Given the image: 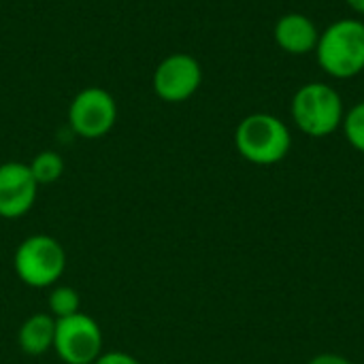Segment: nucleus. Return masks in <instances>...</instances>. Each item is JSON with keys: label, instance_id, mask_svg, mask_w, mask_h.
<instances>
[{"label": "nucleus", "instance_id": "4468645a", "mask_svg": "<svg viewBox=\"0 0 364 364\" xmlns=\"http://www.w3.org/2000/svg\"><path fill=\"white\" fill-rule=\"evenodd\" d=\"M94 364H143L139 358L126 354V352H102L100 358Z\"/></svg>", "mask_w": 364, "mask_h": 364}, {"label": "nucleus", "instance_id": "7ed1b4c3", "mask_svg": "<svg viewBox=\"0 0 364 364\" xmlns=\"http://www.w3.org/2000/svg\"><path fill=\"white\" fill-rule=\"evenodd\" d=\"M290 115L303 134L311 139H326L341 128L346 107L341 94L333 85L309 81L294 92Z\"/></svg>", "mask_w": 364, "mask_h": 364}, {"label": "nucleus", "instance_id": "9b49d317", "mask_svg": "<svg viewBox=\"0 0 364 364\" xmlns=\"http://www.w3.org/2000/svg\"><path fill=\"white\" fill-rule=\"evenodd\" d=\"M34 181L38 186H49V183H55L62 173H64V160L60 154L47 149V151H41L32 158V162L28 164Z\"/></svg>", "mask_w": 364, "mask_h": 364}, {"label": "nucleus", "instance_id": "f03ea898", "mask_svg": "<svg viewBox=\"0 0 364 364\" xmlns=\"http://www.w3.org/2000/svg\"><path fill=\"white\" fill-rule=\"evenodd\" d=\"M235 147L243 160L256 166H273L292 149V132L273 113H250L235 130Z\"/></svg>", "mask_w": 364, "mask_h": 364}, {"label": "nucleus", "instance_id": "1a4fd4ad", "mask_svg": "<svg viewBox=\"0 0 364 364\" xmlns=\"http://www.w3.org/2000/svg\"><path fill=\"white\" fill-rule=\"evenodd\" d=\"M275 45L290 55H307L316 51L320 30L316 21L305 13H286L273 28Z\"/></svg>", "mask_w": 364, "mask_h": 364}, {"label": "nucleus", "instance_id": "2eb2a0df", "mask_svg": "<svg viewBox=\"0 0 364 364\" xmlns=\"http://www.w3.org/2000/svg\"><path fill=\"white\" fill-rule=\"evenodd\" d=\"M307 364H354L350 358L341 356V354H333V352H324V354H318L314 356Z\"/></svg>", "mask_w": 364, "mask_h": 364}, {"label": "nucleus", "instance_id": "dca6fc26", "mask_svg": "<svg viewBox=\"0 0 364 364\" xmlns=\"http://www.w3.org/2000/svg\"><path fill=\"white\" fill-rule=\"evenodd\" d=\"M346 4H348L354 13L364 15V0H346Z\"/></svg>", "mask_w": 364, "mask_h": 364}, {"label": "nucleus", "instance_id": "ddd939ff", "mask_svg": "<svg viewBox=\"0 0 364 364\" xmlns=\"http://www.w3.org/2000/svg\"><path fill=\"white\" fill-rule=\"evenodd\" d=\"M341 130H343L348 143L356 151L364 154V100L363 102H356L350 111H346Z\"/></svg>", "mask_w": 364, "mask_h": 364}, {"label": "nucleus", "instance_id": "20e7f679", "mask_svg": "<svg viewBox=\"0 0 364 364\" xmlns=\"http://www.w3.org/2000/svg\"><path fill=\"white\" fill-rule=\"evenodd\" d=\"M13 267L26 286L51 288L64 275L66 252L58 239L49 235H32L19 243Z\"/></svg>", "mask_w": 364, "mask_h": 364}, {"label": "nucleus", "instance_id": "0eeeda50", "mask_svg": "<svg viewBox=\"0 0 364 364\" xmlns=\"http://www.w3.org/2000/svg\"><path fill=\"white\" fill-rule=\"evenodd\" d=\"M203 83V66L190 53H171L154 70V92L160 100L177 105L190 100Z\"/></svg>", "mask_w": 364, "mask_h": 364}, {"label": "nucleus", "instance_id": "39448f33", "mask_svg": "<svg viewBox=\"0 0 364 364\" xmlns=\"http://www.w3.org/2000/svg\"><path fill=\"white\" fill-rule=\"evenodd\" d=\"M102 331L98 322L79 311L55 320L53 350L64 364H94L102 354Z\"/></svg>", "mask_w": 364, "mask_h": 364}, {"label": "nucleus", "instance_id": "9d476101", "mask_svg": "<svg viewBox=\"0 0 364 364\" xmlns=\"http://www.w3.org/2000/svg\"><path fill=\"white\" fill-rule=\"evenodd\" d=\"M53 339H55V318L51 314L30 316L17 333V343L21 352L28 356L47 354L49 350H53Z\"/></svg>", "mask_w": 364, "mask_h": 364}, {"label": "nucleus", "instance_id": "f8f14e48", "mask_svg": "<svg viewBox=\"0 0 364 364\" xmlns=\"http://www.w3.org/2000/svg\"><path fill=\"white\" fill-rule=\"evenodd\" d=\"M47 307H49V314L55 320L75 316V314L81 311L79 292L75 288H70V286H55V288H51V292L47 296Z\"/></svg>", "mask_w": 364, "mask_h": 364}, {"label": "nucleus", "instance_id": "6e6552de", "mask_svg": "<svg viewBox=\"0 0 364 364\" xmlns=\"http://www.w3.org/2000/svg\"><path fill=\"white\" fill-rule=\"evenodd\" d=\"M38 183L34 181L28 164L4 162L0 164V218H23L36 203Z\"/></svg>", "mask_w": 364, "mask_h": 364}, {"label": "nucleus", "instance_id": "423d86ee", "mask_svg": "<svg viewBox=\"0 0 364 364\" xmlns=\"http://www.w3.org/2000/svg\"><path fill=\"white\" fill-rule=\"evenodd\" d=\"M117 122V102L102 87L81 90L68 107V124L81 139H102Z\"/></svg>", "mask_w": 364, "mask_h": 364}, {"label": "nucleus", "instance_id": "f257e3e1", "mask_svg": "<svg viewBox=\"0 0 364 364\" xmlns=\"http://www.w3.org/2000/svg\"><path fill=\"white\" fill-rule=\"evenodd\" d=\"M320 68L333 79H354L364 73V21L343 17L320 30L316 45Z\"/></svg>", "mask_w": 364, "mask_h": 364}]
</instances>
